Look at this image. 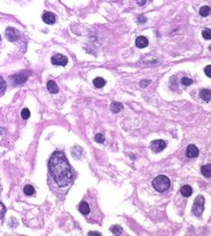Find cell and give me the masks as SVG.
I'll return each instance as SVG.
<instances>
[{"label":"cell","mask_w":211,"mask_h":236,"mask_svg":"<svg viewBox=\"0 0 211 236\" xmlns=\"http://www.w3.org/2000/svg\"><path fill=\"white\" fill-rule=\"evenodd\" d=\"M49 170L56 183L61 188L67 187L73 179L71 167L63 152H55L51 156Z\"/></svg>","instance_id":"1"},{"label":"cell","mask_w":211,"mask_h":236,"mask_svg":"<svg viewBox=\"0 0 211 236\" xmlns=\"http://www.w3.org/2000/svg\"><path fill=\"white\" fill-rule=\"evenodd\" d=\"M152 184L156 190H158L160 192H164L170 187V180L167 176L160 175L157 178H155Z\"/></svg>","instance_id":"2"},{"label":"cell","mask_w":211,"mask_h":236,"mask_svg":"<svg viewBox=\"0 0 211 236\" xmlns=\"http://www.w3.org/2000/svg\"><path fill=\"white\" fill-rule=\"evenodd\" d=\"M204 202H205L204 197L202 195L197 196L195 202H194L193 209H192L193 213L195 214L196 216L200 217V215L202 214V212H203V210H204Z\"/></svg>","instance_id":"3"},{"label":"cell","mask_w":211,"mask_h":236,"mask_svg":"<svg viewBox=\"0 0 211 236\" xmlns=\"http://www.w3.org/2000/svg\"><path fill=\"white\" fill-rule=\"evenodd\" d=\"M167 144L164 140H155L151 143V150L154 153H160L164 150Z\"/></svg>","instance_id":"4"},{"label":"cell","mask_w":211,"mask_h":236,"mask_svg":"<svg viewBox=\"0 0 211 236\" xmlns=\"http://www.w3.org/2000/svg\"><path fill=\"white\" fill-rule=\"evenodd\" d=\"M67 57L60 55V53H57V55L53 56L52 57V63L54 65H60V66H65L67 64Z\"/></svg>","instance_id":"5"},{"label":"cell","mask_w":211,"mask_h":236,"mask_svg":"<svg viewBox=\"0 0 211 236\" xmlns=\"http://www.w3.org/2000/svg\"><path fill=\"white\" fill-rule=\"evenodd\" d=\"M6 37L8 38V40L11 41V42H14L15 40L19 38V32L13 27H8L6 30Z\"/></svg>","instance_id":"6"},{"label":"cell","mask_w":211,"mask_h":236,"mask_svg":"<svg viewBox=\"0 0 211 236\" xmlns=\"http://www.w3.org/2000/svg\"><path fill=\"white\" fill-rule=\"evenodd\" d=\"M148 44H149V41H148V39L146 38V37H144V36H139L135 40L136 47L139 48V49L146 48L148 46Z\"/></svg>","instance_id":"7"},{"label":"cell","mask_w":211,"mask_h":236,"mask_svg":"<svg viewBox=\"0 0 211 236\" xmlns=\"http://www.w3.org/2000/svg\"><path fill=\"white\" fill-rule=\"evenodd\" d=\"M42 19H43V22L48 24H53L56 22V17L53 13H51V12H46V13H44L42 16Z\"/></svg>","instance_id":"8"},{"label":"cell","mask_w":211,"mask_h":236,"mask_svg":"<svg viewBox=\"0 0 211 236\" xmlns=\"http://www.w3.org/2000/svg\"><path fill=\"white\" fill-rule=\"evenodd\" d=\"M186 155L188 157H197L198 156V149L195 145H189L186 151Z\"/></svg>","instance_id":"9"},{"label":"cell","mask_w":211,"mask_h":236,"mask_svg":"<svg viewBox=\"0 0 211 236\" xmlns=\"http://www.w3.org/2000/svg\"><path fill=\"white\" fill-rule=\"evenodd\" d=\"M47 89L51 93H57L59 92V86H57L56 82L53 80H50L47 83Z\"/></svg>","instance_id":"10"},{"label":"cell","mask_w":211,"mask_h":236,"mask_svg":"<svg viewBox=\"0 0 211 236\" xmlns=\"http://www.w3.org/2000/svg\"><path fill=\"white\" fill-rule=\"evenodd\" d=\"M79 211H80V213H82L83 215H88L90 211V208L89 204L87 203L86 201H82L79 205Z\"/></svg>","instance_id":"11"},{"label":"cell","mask_w":211,"mask_h":236,"mask_svg":"<svg viewBox=\"0 0 211 236\" xmlns=\"http://www.w3.org/2000/svg\"><path fill=\"white\" fill-rule=\"evenodd\" d=\"M123 108H124L123 104H121V103L118 101H114L113 103H111V105H110V109L113 113H119Z\"/></svg>","instance_id":"12"},{"label":"cell","mask_w":211,"mask_h":236,"mask_svg":"<svg viewBox=\"0 0 211 236\" xmlns=\"http://www.w3.org/2000/svg\"><path fill=\"white\" fill-rule=\"evenodd\" d=\"M193 193V189L190 187L189 185H186V186H183L181 189V194L185 197H189L191 194Z\"/></svg>","instance_id":"13"},{"label":"cell","mask_w":211,"mask_h":236,"mask_svg":"<svg viewBox=\"0 0 211 236\" xmlns=\"http://www.w3.org/2000/svg\"><path fill=\"white\" fill-rule=\"evenodd\" d=\"M200 98L202 100H204L206 102H209L210 101V97H211V93H210V89H202L200 93Z\"/></svg>","instance_id":"14"},{"label":"cell","mask_w":211,"mask_h":236,"mask_svg":"<svg viewBox=\"0 0 211 236\" xmlns=\"http://www.w3.org/2000/svg\"><path fill=\"white\" fill-rule=\"evenodd\" d=\"M201 173L204 177L210 178L211 176V164H206L201 167Z\"/></svg>","instance_id":"15"},{"label":"cell","mask_w":211,"mask_h":236,"mask_svg":"<svg viewBox=\"0 0 211 236\" xmlns=\"http://www.w3.org/2000/svg\"><path fill=\"white\" fill-rule=\"evenodd\" d=\"M106 82L103 78L101 77H97L93 80V85L96 86V88H102L103 86H105Z\"/></svg>","instance_id":"16"},{"label":"cell","mask_w":211,"mask_h":236,"mask_svg":"<svg viewBox=\"0 0 211 236\" xmlns=\"http://www.w3.org/2000/svg\"><path fill=\"white\" fill-rule=\"evenodd\" d=\"M23 192H24V194H26V195H32V194L35 192V189L32 186L26 185V187L23 188Z\"/></svg>","instance_id":"17"},{"label":"cell","mask_w":211,"mask_h":236,"mask_svg":"<svg viewBox=\"0 0 211 236\" xmlns=\"http://www.w3.org/2000/svg\"><path fill=\"white\" fill-rule=\"evenodd\" d=\"M200 14L202 17H207L210 14V7L209 6H203L200 9Z\"/></svg>","instance_id":"18"},{"label":"cell","mask_w":211,"mask_h":236,"mask_svg":"<svg viewBox=\"0 0 211 236\" xmlns=\"http://www.w3.org/2000/svg\"><path fill=\"white\" fill-rule=\"evenodd\" d=\"M110 230L112 231L113 234H115V235H121L123 233L122 227L119 226V225H113L112 227H110Z\"/></svg>","instance_id":"19"},{"label":"cell","mask_w":211,"mask_h":236,"mask_svg":"<svg viewBox=\"0 0 211 236\" xmlns=\"http://www.w3.org/2000/svg\"><path fill=\"white\" fill-rule=\"evenodd\" d=\"M26 76H22V75H17L13 77V80H15L16 84H23V82L26 81Z\"/></svg>","instance_id":"20"},{"label":"cell","mask_w":211,"mask_h":236,"mask_svg":"<svg viewBox=\"0 0 211 236\" xmlns=\"http://www.w3.org/2000/svg\"><path fill=\"white\" fill-rule=\"evenodd\" d=\"M6 90V82L4 81V79L0 76V94H3Z\"/></svg>","instance_id":"21"},{"label":"cell","mask_w":211,"mask_h":236,"mask_svg":"<svg viewBox=\"0 0 211 236\" xmlns=\"http://www.w3.org/2000/svg\"><path fill=\"white\" fill-rule=\"evenodd\" d=\"M201 34H202V37H203L204 39H206V40L211 39V30L209 29V28H206V29L202 30Z\"/></svg>","instance_id":"22"},{"label":"cell","mask_w":211,"mask_h":236,"mask_svg":"<svg viewBox=\"0 0 211 236\" xmlns=\"http://www.w3.org/2000/svg\"><path fill=\"white\" fill-rule=\"evenodd\" d=\"M22 118L23 119V120H27L28 118L30 117V111L28 110L27 108H24V109H23V111H22Z\"/></svg>","instance_id":"23"},{"label":"cell","mask_w":211,"mask_h":236,"mask_svg":"<svg viewBox=\"0 0 211 236\" xmlns=\"http://www.w3.org/2000/svg\"><path fill=\"white\" fill-rule=\"evenodd\" d=\"M94 140H96L97 143H103V142H104L105 138H104V136H103V134L97 133V134L96 135V137H94Z\"/></svg>","instance_id":"24"},{"label":"cell","mask_w":211,"mask_h":236,"mask_svg":"<svg viewBox=\"0 0 211 236\" xmlns=\"http://www.w3.org/2000/svg\"><path fill=\"white\" fill-rule=\"evenodd\" d=\"M181 83L184 86H191L193 84V80H192V79H190V78H183V79H182Z\"/></svg>","instance_id":"25"},{"label":"cell","mask_w":211,"mask_h":236,"mask_svg":"<svg viewBox=\"0 0 211 236\" xmlns=\"http://www.w3.org/2000/svg\"><path fill=\"white\" fill-rule=\"evenodd\" d=\"M6 212V208H5V206H4L2 203H1V201H0V219H2L3 216H4V214H5Z\"/></svg>","instance_id":"26"},{"label":"cell","mask_w":211,"mask_h":236,"mask_svg":"<svg viewBox=\"0 0 211 236\" xmlns=\"http://www.w3.org/2000/svg\"><path fill=\"white\" fill-rule=\"evenodd\" d=\"M204 72H205V74L206 75H207L209 78H211V65H207L205 67V69H204Z\"/></svg>","instance_id":"27"},{"label":"cell","mask_w":211,"mask_h":236,"mask_svg":"<svg viewBox=\"0 0 211 236\" xmlns=\"http://www.w3.org/2000/svg\"><path fill=\"white\" fill-rule=\"evenodd\" d=\"M151 83V81L150 80H145V81H141L140 82V86H142V88H145V86H147L149 84H150Z\"/></svg>","instance_id":"28"},{"label":"cell","mask_w":211,"mask_h":236,"mask_svg":"<svg viewBox=\"0 0 211 236\" xmlns=\"http://www.w3.org/2000/svg\"><path fill=\"white\" fill-rule=\"evenodd\" d=\"M146 20H147L146 18H145V17H144V16H142V15L138 18V22H139V23H144L146 22Z\"/></svg>","instance_id":"29"},{"label":"cell","mask_w":211,"mask_h":236,"mask_svg":"<svg viewBox=\"0 0 211 236\" xmlns=\"http://www.w3.org/2000/svg\"><path fill=\"white\" fill-rule=\"evenodd\" d=\"M88 235H89V236H92V235L96 236V235H101V234L99 233V232H96V231H94V232H93V231H90V232L88 233Z\"/></svg>","instance_id":"30"},{"label":"cell","mask_w":211,"mask_h":236,"mask_svg":"<svg viewBox=\"0 0 211 236\" xmlns=\"http://www.w3.org/2000/svg\"><path fill=\"white\" fill-rule=\"evenodd\" d=\"M146 3L145 0H137V4L138 5H144Z\"/></svg>","instance_id":"31"},{"label":"cell","mask_w":211,"mask_h":236,"mask_svg":"<svg viewBox=\"0 0 211 236\" xmlns=\"http://www.w3.org/2000/svg\"><path fill=\"white\" fill-rule=\"evenodd\" d=\"M0 40H1V37H0Z\"/></svg>","instance_id":"32"}]
</instances>
